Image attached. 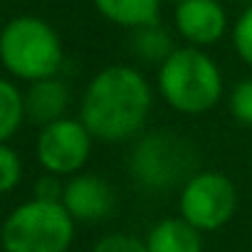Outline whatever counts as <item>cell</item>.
I'll use <instances>...</instances> for the list:
<instances>
[{
  "instance_id": "cell-1",
  "label": "cell",
  "mask_w": 252,
  "mask_h": 252,
  "mask_svg": "<svg viewBox=\"0 0 252 252\" xmlns=\"http://www.w3.org/2000/svg\"><path fill=\"white\" fill-rule=\"evenodd\" d=\"M154 109V84L134 64H109L84 87L79 121L94 141L131 144L146 129Z\"/></svg>"
},
{
  "instance_id": "cell-2",
  "label": "cell",
  "mask_w": 252,
  "mask_h": 252,
  "mask_svg": "<svg viewBox=\"0 0 252 252\" xmlns=\"http://www.w3.org/2000/svg\"><path fill=\"white\" fill-rule=\"evenodd\" d=\"M158 96L183 116L208 114L225 96L220 64L198 47L181 45L156 72Z\"/></svg>"
},
{
  "instance_id": "cell-3",
  "label": "cell",
  "mask_w": 252,
  "mask_h": 252,
  "mask_svg": "<svg viewBox=\"0 0 252 252\" xmlns=\"http://www.w3.org/2000/svg\"><path fill=\"white\" fill-rule=\"evenodd\" d=\"M0 64L20 82L60 77L64 47L57 30L37 15H18L0 30Z\"/></svg>"
},
{
  "instance_id": "cell-4",
  "label": "cell",
  "mask_w": 252,
  "mask_h": 252,
  "mask_svg": "<svg viewBox=\"0 0 252 252\" xmlns=\"http://www.w3.org/2000/svg\"><path fill=\"white\" fill-rule=\"evenodd\" d=\"M126 168L139 188L168 193L181 188L198 171V156L186 136L171 129H156L131 141Z\"/></svg>"
},
{
  "instance_id": "cell-5",
  "label": "cell",
  "mask_w": 252,
  "mask_h": 252,
  "mask_svg": "<svg viewBox=\"0 0 252 252\" xmlns=\"http://www.w3.org/2000/svg\"><path fill=\"white\" fill-rule=\"evenodd\" d=\"M77 222L62 203L30 198L10 210L0 227L3 252H69Z\"/></svg>"
},
{
  "instance_id": "cell-6",
  "label": "cell",
  "mask_w": 252,
  "mask_h": 252,
  "mask_svg": "<svg viewBox=\"0 0 252 252\" xmlns=\"http://www.w3.org/2000/svg\"><path fill=\"white\" fill-rule=\"evenodd\" d=\"M237 203V186L222 171L198 168L178 188V215L203 235L225 227L235 218Z\"/></svg>"
},
{
  "instance_id": "cell-7",
  "label": "cell",
  "mask_w": 252,
  "mask_h": 252,
  "mask_svg": "<svg viewBox=\"0 0 252 252\" xmlns=\"http://www.w3.org/2000/svg\"><path fill=\"white\" fill-rule=\"evenodd\" d=\"M94 149V136L79 121V116H64L45 129L35 141V156L45 173L72 178L84 171Z\"/></svg>"
},
{
  "instance_id": "cell-8",
  "label": "cell",
  "mask_w": 252,
  "mask_h": 252,
  "mask_svg": "<svg viewBox=\"0 0 252 252\" xmlns=\"http://www.w3.org/2000/svg\"><path fill=\"white\" fill-rule=\"evenodd\" d=\"M62 205L77 225L79 222L94 225V222H104L114 215V210L119 205V195H116V188L104 176L82 171L64 181Z\"/></svg>"
},
{
  "instance_id": "cell-9",
  "label": "cell",
  "mask_w": 252,
  "mask_h": 252,
  "mask_svg": "<svg viewBox=\"0 0 252 252\" xmlns=\"http://www.w3.org/2000/svg\"><path fill=\"white\" fill-rule=\"evenodd\" d=\"M178 37L198 50L220 42L230 30V18L220 0H181L173 10Z\"/></svg>"
},
{
  "instance_id": "cell-10",
  "label": "cell",
  "mask_w": 252,
  "mask_h": 252,
  "mask_svg": "<svg viewBox=\"0 0 252 252\" xmlns=\"http://www.w3.org/2000/svg\"><path fill=\"white\" fill-rule=\"evenodd\" d=\"M69 104H72V92H69L67 82H62L60 77L40 79V82L28 84L25 119L30 124H37L40 129H45V126L67 116Z\"/></svg>"
},
{
  "instance_id": "cell-11",
  "label": "cell",
  "mask_w": 252,
  "mask_h": 252,
  "mask_svg": "<svg viewBox=\"0 0 252 252\" xmlns=\"http://www.w3.org/2000/svg\"><path fill=\"white\" fill-rule=\"evenodd\" d=\"M92 3L106 23L129 32L161 23L163 0H92Z\"/></svg>"
},
{
  "instance_id": "cell-12",
  "label": "cell",
  "mask_w": 252,
  "mask_h": 252,
  "mask_svg": "<svg viewBox=\"0 0 252 252\" xmlns=\"http://www.w3.org/2000/svg\"><path fill=\"white\" fill-rule=\"evenodd\" d=\"M149 252H203V232L181 215L163 218L149 227L144 237Z\"/></svg>"
},
{
  "instance_id": "cell-13",
  "label": "cell",
  "mask_w": 252,
  "mask_h": 252,
  "mask_svg": "<svg viewBox=\"0 0 252 252\" xmlns=\"http://www.w3.org/2000/svg\"><path fill=\"white\" fill-rule=\"evenodd\" d=\"M129 47H131V55L146 64H156L161 67L173 52H176V42H173V35L161 25H146V28H139L131 32L129 37Z\"/></svg>"
},
{
  "instance_id": "cell-14",
  "label": "cell",
  "mask_w": 252,
  "mask_h": 252,
  "mask_svg": "<svg viewBox=\"0 0 252 252\" xmlns=\"http://www.w3.org/2000/svg\"><path fill=\"white\" fill-rule=\"evenodd\" d=\"M25 119V92L13 79L0 77V144H8Z\"/></svg>"
},
{
  "instance_id": "cell-15",
  "label": "cell",
  "mask_w": 252,
  "mask_h": 252,
  "mask_svg": "<svg viewBox=\"0 0 252 252\" xmlns=\"http://www.w3.org/2000/svg\"><path fill=\"white\" fill-rule=\"evenodd\" d=\"M230 40H232V50L240 57V62L252 69V5H247L235 18L230 28Z\"/></svg>"
},
{
  "instance_id": "cell-16",
  "label": "cell",
  "mask_w": 252,
  "mask_h": 252,
  "mask_svg": "<svg viewBox=\"0 0 252 252\" xmlns=\"http://www.w3.org/2000/svg\"><path fill=\"white\" fill-rule=\"evenodd\" d=\"M227 109H230L235 121L252 129V77L240 79L227 92Z\"/></svg>"
},
{
  "instance_id": "cell-17",
  "label": "cell",
  "mask_w": 252,
  "mask_h": 252,
  "mask_svg": "<svg viewBox=\"0 0 252 252\" xmlns=\"http://www.w3.org/2000/svg\"><path fill=\"white\" fill-rule=\"evenodd\" d=\"M23 181V158L10 144H0V195L15 190Z\"/></svg>"
},
{
  "instance_id": "cell-18",
  "label": "cell",
  "mask_w": 252,
  "mask_h": 252,
  "mask_svg": "<svg viewBox=\"0 0 252 252\" xmlns=\"http://www.w3.org/2000/svg\"><path fill=\"white\" fill-rule=\"evenodd\" d=\"M89 252H149V247L144 237L131 232H106L92 245Z\"/></svg>"
},
{
  "instance_id": "cell-19",
  "label": "cell",
  "mask_w": 252,
  "mask_h": 252,
  "mask_svg": "<svg viewBox=\"0 0 252 252\" xmlns=\"http://www.w3.org/2000/svg\"><path fill=\"white\" fill-rule=\"evenodd\" d=\"M62 193H64V178L52 176V173H42L32 188V198L47 200V203H62Z\"/></svg>"
},
{
  "instance_id": "cell-20",
  "label": "cell",
  "mask_w": 252,
  "mask_h": 252,
  "mask_svg": "<svg viewBox=\"0 0 252 252\" xmlns=\"http://www.w3.org/2000/svg\"><path fill=\"white\" fill-rule=\"evenodd\" d=\"M171 3H181V0H171Z\"/></svg>"
}]
</instances>
